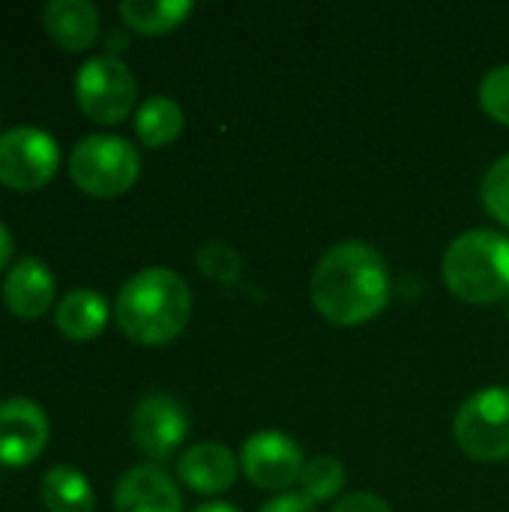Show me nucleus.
<instances>
[{"mask_svg": "<svg viewBox=\"0 0 509 512\" xmlns=\"http://www.w3.org/2000/svg\"><path fill=\"white\" fill-rule=\"evenodd\" d=\"M192 315V291L186 279L168 267H147L135 273L117 294L114 318L126 339L138 345L174 342Z\"/></svg>", "mask_w": 509, "mask_h": 512, "instance_id": "obj_2", "label": "nucleus"}, {"mask_svg": "<svg viewBox=\"0 0 509 512\" xmlns=\"http://www.w3.org/2000/svg\"><path fill=\"white\" fill-rule=\"evenodd\" d=\"M42 504L48 512H93L96 498L87 477L75 468L57 465L42 477Z\"/></svg>", "mask_w": 509, "mask_h": 512, "instance_id": "obj_18", "label": "nucleus"}, {"mask_svg": "<svg viewBox=\"0 0 509 512\" xmlns=\"http://www.w3.org/2000/svg\"><path fill=\"white\" fill-rule=\"evenodd\" d=\"M297 486H300V495L309 498L312 504L333 501L339 495V489L345 486V468L333 456H315L303 465Z\"/></svg>", "mask_w": 509, "mask_h": 512, "instance_id": "obj_19", "label": "nucleus"}, {"mask_svg": "<svg viewBox=\"0 0 509 512\" xmlns=\"http://www.w3.org/2000/svg\"><path fill=\"white\" fill-rule=\"evenodd\" d=\"M186 435H189V420L177 399L153 393L138 402L132 414V441L144 456L165 462L180 450Z\"/></svg>", "mask_w": 509, "mask_h": 512, "instance_id": "obj_9", "label": "nucleus"}, {"mask_svg": "<svg viewBox=\"0 0 509 512\" xmlns=\"http://www.w3.org/2000/svg\"><path fill=\"white\" fill-rule=\"evenodd\" d=\"M237 456L216 441L189 447L177 462V477L198 495H222L237 480Z\"/></svg>", "mask_w": 509, "mask_h": 512, "instance_id": "obj_13", "label": "nucleus"}, {"mask_svg": "<svg viewBox=\"0 0 509 512\" xmlns=\"http://www.w3.org/2000/svg\"><path fill=\"white\" fill-rule=\"evenodd\" d=\"M456 444L474 462L509 459V390L489 387L474 393L453 420Z\"/></svg>", "mask_w": 509, "mask_h": 512, "instance_id": "obj_6", "label": "nucleus"}, {"mask_svg": "<svg viewBox=\"0 0 509 512\" xmlns=\"http://www.w3.org/2000/svg\"><path fill=\"white\" fill-rule=\"evenodd\" d=\"M333 512H393L390 510V504L384 501V498H378V495H372V492H357V495H348V498H342Z\"/></svg>", "mask_w": 509, "mask_h": 512, "instance_id": "obj_23", "label": "nucleus"}, {"mask_svg": "<svg viewBox=\"0 0 509 512\" xmlns=\"http://www.w3.org/2000/svg\"><path fill=\"white\" fill-rule=\"evenodd\" d=\"M9 261H12V234H9V228L0 222V273L6 270Z\"/></svg>", "mask_w": 509, "mask_h": 512, "instance_id": "obj_25", "label": "nucleus"}, {"mask_svg": "<svg viewBox=\"0 0 509 512\" xmlns=\"http://www.w3.org/2000/svg\"><path fill=\"white\" fill-rule=\"evenodd\" d=\"M312 306L321 318L339 327L372 321L390 300V273L384 258L360 243H336L312 273Z\"/></svg>", "mask_w": 509, "mask_h": 512, "instance_id": "obj_1", "label": "nucleus"}, {"mask_svg": "<svg viewBox=\"0 0 509 512\" xmlns=\"http://www.w3.org/2000/svg\"><path fill=\"white\" fill-rule=\"evenodd\" d=\"M441 273L450 294L465 303L509 300V237L489 228L465 231L447 246Z\"/></svg>", "mask_w": 509, "mask_h": 512, "instance_id": "obj_3", "label": "nucleus"}, {"mask_svg": "<svg viewBox=\"0 0 509 512\" xmlns=\"http://www.w3.org/2000/svg\"><path fill=\"white\" fill-rule=\"evenodd\" d=\"M117 512H183L177 483L156 465L129 468L114 489Z\"/></svg>", "mask_w": 509, "mask_h": 512, "instance_id": "obj_11", "label": "nucleus"}, {"mask_svg": "<svg viewBox=\"0 0 509 512\" xmlns=\"http://www.w3.org/2000/svg\"><path fill=\"white\" fill-rule=\"evenodd\" d=\"M192 12L189 0H123L120 3V18L126 27L144 36H162L171 33L186 21Z\"/></svg>", "mask_w": 509, "mask_h": 512, "instance_id": "obj_16", "label": "nucleus"}, {"mask_svg": "<svg viewBox=\"0 0 509 512\" xmlns=\"http://www.w3.org/2000/svg\"><path fill=\"white\" fill-rule=\"evenodd\" d=\"M198 267H201L204 276L231 285V282L240 279L243 261H240V255H237L228 243L213 240V243H204V246L198 249Z\"/></svg>", "mask_w": 509, "mask_h": 512, "instance_id": "obj_21", "label": "nucleus"}, {"mask_svg": "<svg viewBox=\"0 0 509 512\" xmlns=\"http://www.w3.org/2000/svg\"><path fill=\"white\" fill-rule=\"evenodd\" d=\"M48 444V417L30 399L0 402V465L27 468Z\"/></svg>", "mask_w": 509, "mask_h": 512, "instance_id": "obj_10", "label": "nucleus"}, {"mask_svg": "<svg viewBox=\"0 0 509 512\" xmlns=\"http://www.w3.org/2000/svg\"><path fill=\"white\" fill-rule=\"evenodd\" d=\"M480 198L489 210V216H495L501 225L509 228V153L501 156L483 177L480 186Z\"/></svg>", "mask_w": 509, "mask_h": 512, "instance_id": "obj_20", "label": "nucleus"}, {"mask_svg": "<svg viewBox=\"0 0 509 512\" xmlns=\"http://www.w3.org/2000/svg\"><path fill=\"white\" fill-rule=\"evenodd\" d=\"M42 24L57 48L81 54L99 36V9L87 0H51L42 12Z\"/></svg>", "mask_w": 509, "mask_h": 512, "instance_id": "obj_14", "label": "nucleus"}, {"mask_svg": "<svg viewBox=\"0 0 509 512\" xmlns=\"http://www.w3.org/2000/svg\"><path fill=\"white\" fill-rule=\"evenodd\" d=\"M141 156L120 135H87L69 153L72 183L93 198H117L135 186Z\"/></svg>", "mask_w": 509, "mask_h": 512, "instance_id": "obj_4", "label": "nucleus"}, {"mask_svg": "<svg viewBox=\"0 0 509 512\" xmlns=\"http://www.w3.org/2000/svg\"><path fill=\"white\" fill-rule=\"evenodd\" d=\"M480 108L495 123L509 126V63L489 69L480 81Z\"/></svg>", "mask_w": 509, "mask_h": 512, "instance_id": "obj_22", "label": "nucleus"}, {"mask_svg": "<svg viewBox=\"0 0 509 512\" xmlns=\"http://www.w3.org/2000/svg\"><path fill=\"white\" fill-rule=\"evenodd\" d=\"M3 303L15 318H42L54 303V276L42 258H21L9 267L3 282Z\"/></svg>", "mask_w": 509, "mask_h": 512, "instance_id": "obj_12", "label": "nucleus"}, {"mask_svg": "<svg viewBox=\"0 0 509 512\" xmlns=\"http://www.w3.org/2000/svg\"><path fill=\"white\" fill-rule=\"evenodd\" d=\"M108 300L93 288H75L69 291L57 309H54V327L69 342H90L96 339L108 324Z\"/></svg>", "mask_w": 509, "mask_h": 512, "instance_id": "obj_15", "label": "nucleus"}, {"mask_svg": "<svg viewBox=\"0 0 509 512\" xmlns=\"http://www.w3.org/2000/svg\"><path fill=\"white\" fill-rule=\"evenodd\" d=\"M60 168L57 141L36 126H15L0 135V183L15 192H33L51 183Z\"/></svg>", "mask_w": 509, "mask_h": 512, "instance_id": "obj_7", "label": "nucleus"}, {"mask_svg": "<svg viewBox=\"0 0 509 512\" xmlns=\"http://www.w3.org/2000/svg\"><path fill=\"white\" fill-rule=\"evenodd\" d=\"M261 512H318V507H315L309 498L288 492V495H279V498H273L270 504H264Z\"/></svg>", "mask_w": 509, "mask_h": 512, "instance_id": "obj_24", "label": "nucleus"}, {"mask_svg": "<svg viewBox=\"0 0 509 512\" xmlns=\"http://www.w3.org/2000/svg\"><path fill=\"white\" fill-rule=\"evenodd\" d=\"M183 108L171 96H150L135 111V132L147 147H168L183 132Z\"/></svg>", "mask_w": 509, "mask_h": 512, "instance_id": "obj_17", "label": "nucleus"}, {"mask_svg": "<svg viewBox=\"0 0 509 512\" xmlns=\"http://www.w3.org/2000/svg\"><path fill=\"white\" fill-rule=\"evenodd\" d=\"M75 102L87 120L114 126L132 114L138 102V81L120 57H90L75 75Z\"/></svg>", "mask_w": 509, "mask_h": 512, "instance_id": "obj_5", "label": "nucleus"}, {"mask_svg": "<svg viewBox=\"0 0 509 512\" xmlns=\"http://www.w3.org/2000/svg\"><path fill=\"white\" fill-rule=\"evenodd\" d=\"M195 512H240L237 507H231V504H222V501H213V504H201Z\"/></svg>", "mask_w": 509, "mask_h": 512, "instance_id": "obj_26", "label": "nucleus"}, {"mask_svg": "<svg viewBox=\"0 0 509 512\" xmlns=\"http://www.w3.org/2000/svg\"><path fill=\"white\" fill-rule=\"evenodd\" d=\"M240 465L252 486L264 492H285L300 483L306 459L294 438L279 429H261L246 438L240 450Z\"/></svg>", "mask_w": 509, "mask_h": 512, "instance_id": "obj_8", "label": "nucleus"}]
</instances>
